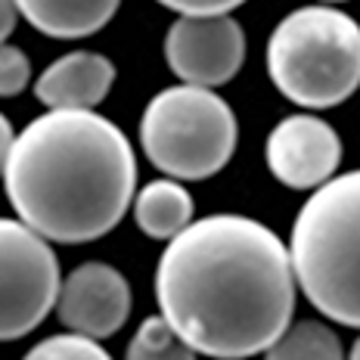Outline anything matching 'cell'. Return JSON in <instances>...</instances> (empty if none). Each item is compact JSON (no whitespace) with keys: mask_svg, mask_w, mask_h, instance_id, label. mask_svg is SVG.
Instances as JSON below:
<instances>
[{"mask_svg":"<svg viewBox=\"0 0 360 360\" xmlns=\"http://www.w3.org/2000/svg\"><path fill=\"white\" fill-rule=\"evenodd\" d=\"M122 0H16L19 16L47 37L78 41L106 28Z\"/></svg>","mask_w":360,"mask_h":360,"instance_id":"cell-11","label":"cell"},{"mask_svg":"<svg viewBox=\"0 0 360 360\" xmlns=\"http://www.w3.org/2000/svg\"><path fill=\"white\" fill-rule=\"evenodd\" d=\"M264 159L270 174L289 190H317L342 165L335 127L317 115H289L270 131Z\"/></svg>","mask_w":360,"mask_h":360,"instance_id":"cell-9","label":"cell"},{"mask_svg":"<svg viewBox=\"0 0 360 360\" xmlns=\"http://www.w3.org/2000/svg\"><path fill=\"white\" fill-rule=\"evenodd\" d=\"M16 19H19L16 0H0V44H6V37L13 34V28H16Z\"/></svg>","mask_w":360,"mask_h":360,"instance_id":"cell-18","label":"cell"},{"mask_svg":"<svg viewBox=\"0 0 360 360\" xmlns=\"http://www.w3.org/2000/svg\"><path fill=\"white\" fill-rule=\"evenodd\" d=\"M236 134L230 103L193 84L159 90L140 118L143 155L171 180L214 177L233 159Z\"/></svg>","mask_w":360,"mask_h":360,"instance_id":"cell-5","label":"cell"},{"mask_svg":"<svg viewBox=\"0 0 360 360\" xmlns=\"http://www.w3.org/2000/svg\"><path fill=\"white\" fill-rule=\"evenodd\" d=\"M115 84V65L94 50H72L53 59L34 81V96L47 112H94Z\"/></svg>","mask_w":360,"mask_h":360,"instance_id":"cell-10","label":"cell"},{"mask_svg":"<svg viewBox=\"0 0 360 360\" xmlns=\"http://www.w3.org/2000/svg\"><path fill=\"white\" fill-rule=\"evenodd\" d=\"M13 140H16V134H13V124L10 118L0 112V177H4V168H6V155H10V146Z\"/></svg>","mask_w":360,"mask_h":360,"instance_id":"cell-19","label":"cell"},{"mask_svg":"<svg viewBox=\"0 0 360 360\" xmlns=\"http://www.w3.org/2000/svg\"><path fill=\"white\" fill-rule=\"evenodd\" d=\"M323 4H342V0H323Z\"/></svg>","mask_w":360,"mask_h":360,"instance_id":"cell-21","label":"cell"},{"mask_svg":"<svg viewBox=\"0 0 360 360\" xmlns=\"http://www.w3.org/2000/svg\"><path fill=\"white\" fill-rule=\"evenodd\" d=\"M168 69L184 84L214 90L245 63V32L233 16H180L165 34Z\"/></svg>","mask_w":360,"mask_h":360,"instance_id":"cell-7","label":"cell"},{"mask_svg":"<svg viewBox=\"0 0 360 360\" xmlns=\"http://www.w3.org/2000/svg\"><path fill=\"white\" fill-rule=\"evenodd\" d=\"M32 81V59L13 44H0V96H16Z\"/></svg>","mask_w":360,"mask_h":360,"instance_id":"cell-16","label":"cell"},{"mask_svg":"<svg viewBox=\"0 0 360 360\" xmlns=\"http://www.w3.org/2000/svg\"><path fill=\"white\" fill-rule=\"evenodd\" d=\"M22 360H112V354L94 339H84V335L75 333H59L37 342L34 348H28V354Z\"/></svg>","mask_w":360,"mask_h":360,"instance_id":"cell-15","label":"cell"},{"mask_svg":"<svg viewBox=\"0 0 360 360\" xmlns=\"http://www.w3.org/2000/svg\"><path fill=\"white\" fill-rule=\"evenodd\" d=\"M264 360H345L342 342L320 320H302L289 326L270 348Z\"/></svg>","mask_w":360,"mask_h":360,"instance_id":"cell-13","label":"cell"},{"mask_svg":"<svg viewBox=\"0 0 360 360\" xmlns=\"http://www.w3.org/2000/svg\"><path fill=\"white\" fill-rule=\"evenodd\" d=\"M4 190L37 236L84 245L112 233L131 208L137 155L106 115L44 112L13 140Z\"/></svg>","mask_w":360,"mask_h":360,"instance_id":"cell-2","label":"cell"},{"mask_svg":"<svg viewBox=\"0 0 360 360\" xmlns=\"http://www.w3.org/2000/svg\"><path fill=\"white\" fill-rule=\"evenodd\" d=\"M131 205L137 227L149 239H165V243L184 233L193 224V214H196V202L186 193V186L171 177L149 180L143 190L134 193Z\"/></svg>","mask_w":360,"mask_h":360,"instance_id":"cell-12","label":"cell"},{"mask_svg":"<svg viewBox=\"0 0 360 360\" xmlns=\"http://www.w3.org/2000/svg\"><path fill=\"white\" fill-rule=\"evenodd\" d=\"M295 286L323 317L360 329V171L311 193L292 224Z\"/></svg>","mask_w":360,"mask_h":360,"instance_id":"cell-3","label":"cell"},{"mask_svg":"<svg viewBox=\"0 0 360 360\" xmlns=\"http://www.w3.org/2000/svg\"><path fill=\"white\" fill-rule=\"evenodd\" d=\"M131 283L106 261H87L63 276L56 295V317L63 326L84 339H109L131 317Z\"/></svg>","mask_w":360,"mask_h":360,"instance_id":"cell-8","label":"cell"},{"mask_svg":"<svg viewBox=\"0 0 360 360\" xmlns=\"http://www.w3.org/2000/svg\"><path fill=\"white\" fill-rule=\"evenodd\" d=\"M348 360H360V335H357V342L351 345V354H348Z\"/></svg>","mask_w":360,"mask_h":360,"instance_id":"cell-20","label":"cell"},{"mask_svg":"<svg viewBox=\"0 0 360 360\" xmlns=\"http://www.w3.org/2000/svg\"><path fill=\"white\" fill-rule=\"evenodd\" d=\"M267 75L286 100L333 109L360 87V25L335 6H302L267 41Z\"/></svg>","mask_w":360,"mask_h":360,"instance_id":"cell-4","label":"cell"},{"mask_svg":"<svg viewBox=\"0 0 360 360\" xmlns=\"http://www.w3.org/2000/svg\"><path fill=\"white\" fill-rule=\"evenodd\" d=\"M159 4L180 16H230L245 0H159Z\"/></svg>","mask_w":360,"mask_h":360,"instance_id":"cell-17","label":"cell"},{"mask_svg":"<svg viewBox=\"0 0 360 360\" xmlns=\"http://www.w3.org/2000/svg\"><path fill=\"white\" fill-rule=\"evenodd\" d=\"M289 245L245 214H208L165 245L155 267L159 317L196 354L243 360L292 326Z\"/></svg>","mask_w":360,"mask_h":360,"instance_id":"cell-1","label":"cell"},{"mask_svg":"<svg viewBox=\"0 0 360 360\" xmlns=\"http://www.w3.org/2000/svg\"><path fill=\"white\" fill-rule=\"evenodd\" d=\"M124 360H196V351L162 317H146L127 342Z\"/></svg>","mask_w":360,"mask_h":360,"instance_id":"cell-14","label":"cell"},{"mask_svg":"<svg viewBox=\"0 0 360 360\" xmlns=\"http://www.w3.org/2000/svg\"><path fill=\"white\" fill-rule=\"evenodd\" d=\"M53 245L19 217H0V342L34 333L59 295Z\"/></svg>","mask_w":360,"mask_h":360,"instance_id":"cell-6","label":"cell"}]
</instances>
